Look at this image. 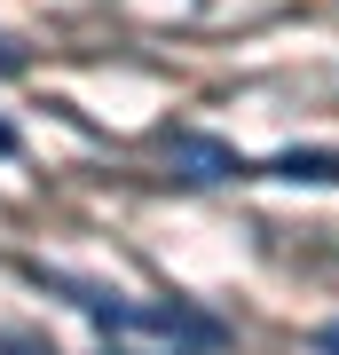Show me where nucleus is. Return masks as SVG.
<instances>
[{
  "label": "nucleus",
  "instance_id": "obj_1",
  "mask_svg": "<svg viewBox=\"0 0 339 355\" xmlns=\"http://www.w3.org/2000/svg\"><path fill=\"white\" fill-rule=\"evenodd\" d=\"M166 158H174L189 182H229V174H245V158L229 150V142L198 135V127H174V135H166Z\"/></svg>",
  "mask_w": 339,
  "mask_h": 355
},
{
  "label": "nucleus",
  "instance_id": "obj_2",
  "mask_svg": "<svg viewBox=\"0 0 339 355\" xmlns=\"http://www.w3.org/2000/svg\"><path fill=\"white\" fill-rule=\"evenodd\" d=\"M268 174H284V182H339V150H284Z\"/></svg>",
  "mask_w": 339,
  "mask_h": 355
},
{
  "label": "nucleus",
  "instance_id": "obj_3",
  "mask_svg": "<svg viewBox=\"0 0 339 355\" xmlns=\"http://www.w3.org/2000/svg\"><path fill=\"white\" fill-rule=\"evenodd\" d=\"M315 355H339V324H324V331H315Z\"/></svg>",
  "mask_w": 339,
  "mask_h": 355
},
{
  "label": "nucleus",
  "instance_id": "obj_4",
  "mask_svg": "<svg viewBox=\"0 0 339 355\" xmlns=\"http://www.w3.org/2000/svg\"><path fill=\"white\" fill-rule=\"evenodd\" d=\"M0 355H55V347H40V340H8Z\"/></svg>",
  "mask_w": 339,
  "mask_h": 355
},
{
  "label": "nucleus",
  "instance_id": "obj_5",
  "mask_svg": "<svg viewBox=\"0 0 339 355\" xmlns=\"http://www.w3.org/2000/svg\"><path fill=\"white\" fill-rule=\"evenodd\" d=\"M16 150V127H8V119H0V158H8Z\"/></svg>",
  "mask_w": 339,
  "mask_h": 355
},
{
  "label": "nucleus",
  "instance_id": "obj_6",
  "mask_svg": "<svg viewBox=\"0 0 339 355\" xmlns=\"http://www.w3.org/2000/svg\"><path fill=\"white\" fill-rule=\"evenodd\" d=\"M8 64H16V48H0V71H8Z\"/></svg>",
  "mask_w": 339,
  "mask_h": 355
},
{
  "label": "nucleus",
  "instance_id": "obj_7",
  "mask_svg": "<svg viewBox=\"0 0 339 355\" xmlns=\"http://www.w3.org/2000/svg\"><path fill=\"white\" fill-rule=\"evenodd\" d=\"M103 355H134V347H103Z\"/></svg>",
  "mask_w": 339,
  "mask_h": 355
}]
</instances>
